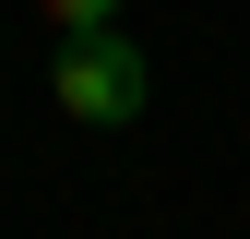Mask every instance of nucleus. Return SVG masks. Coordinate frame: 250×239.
Returning <instances> with one entry per match:
<instances>
[{"mask_svg": "<svg viewBox=\"0 0 250 239\" xmlns=\"http://www.w3.org/2000/svg\"><path fill=\"white\" fill-rule=\"evenodd\" d=\"M48 96H60V120H96V132H119V120H143V48L119 36H60V60H48Z\"/></svg>", "mask_w": 250, "mask_h": 239, "instance_id": "f257e3e1", "label": "nucleus"}, {"mask_svg": "<svg viewBox=\"0 0 250 239\" xmlns=\"http://www.w3.org/2000/svg\"><path fill=\"white\" fill-rule=\"evenodd\" d=\"M36 24H48V36H107L119 0H36Z\"/></svg>", "mask_w": 250, "mask_h": 239, "instance_id": "f03ea898", "label": "nucleus"}]
</instances>
